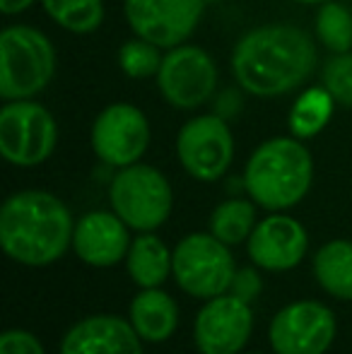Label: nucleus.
Listing matches in <instances>:
<instances>
[{
	"label": "nucleus",
	"mask_w": 352,
	"mask_h": 354,
	"mask_svg": "<svg viewBox=\"0 0 352 354\" xmlns=\"http://www.w3.org/2000/svg\"><path fill=\"white\" fill-rule=\"evenodd\" d=\"M34 3H37V0H0V12L17 15V12H24L27 8H32Z\"/></svg>",
	"instance_id": "nucleus-28"
},
{
	"label": "nucleus",
	"mask_w": 352,
	"mask_h": 354,
	"mask_svg": "<svg viewBox=\"0 0 352 354\" xmlns=\"http://www.w3.org/2000/svg\"><path fill=\"white\" fill-rule=\"evenodd\" d=\"M254 229H256L254 201L232 198V201L220 203L210 214V234H215L227 246H237V243L249 241Z\"/></svg>",
	"instance_id": "nucleus-21"
},
{
	"label": "nucleus",
	"mask_w": 352,
	"mask_h": 354,
	"mask_svg": "<svg viewBox=\"0 0 352 354\" xmlns=\"http://www.w3.org/2000/svg\"><path fill=\"white\" fill-rule=\"evenodd\" d=\"M75 222L68 205L48 191L12 193L0 207V243L15 263L46 268L73 246Z\"/></svg>",
	"instance_id": "nucleus-2"
},
{
	"label": "nucleus",
	"mask_w": 352,
	"mask_h": 354,
	"mask_svg": "<svg viewBox=\"0 0 352 354\" xmlns=\"http://www.w3.org/2000/svg\"><path fill=\"white\" fill-rule=\"evenodd\" d=\"M111 210L136 232H155L169 219L174 207L172 183L150 164H131L113 176L109 186Z\"/></svg>",
	"instance_id": "nucleus-5"
},
{
	"label": "nucleus",
	"mask_w": 352,
	"mask_h": 354,
	"mask_svg": "<svg viewBox=\"0 0 352 354\" xmlns=\"http://www.w3.org/2000/svg\"><path fill=\"white\" fill-rule=\"evenodd\" d=\"M335 313L326 304L302 299L275 313L268 328L275 354H326L335 340Z\"/></svg>",
	"instance_id": "nucleus-9"
},
{
	"label": "nucleus",
	"mask_w": 352,
	"mask_h": 354,
	"mask_svg": "<svg viewBox=\"0 0 352 354\" xmlns=\"http://www.w3.org/2000/svg\"><path fill=\"white\" fill-rule=\"evenodd\" d=\"M234 258L215 234L196 232L183 236L174 248V280L196 299L227 294L234 280Z\"/></svg>",
	"instance_id": "nucleus-6"
},
{
	"label": "nucleus",
	"mask_w": 352,
	"mask_h": 354,
	"mask_svg": "<svg viewBox=\"0 0 352 354\" xmlns=\"http://www.w3.org/2000/svg\"><path fill=\"white\" fill-rule=\"evenodd\" d=\"M306 248H309V234L304 224L280 212L261 219L246 241L251 263L270 272H285L297 268L304 261Z\"/></svg>",
	"instance_id": "nucleus-14"
},
{
	"label": "nucleus",
	"mask_w": 352,
	"mask_h": 354,
	"mask_svg": "<svg viewBox=\"0 0 352 354\" xmlns=\"http://www.w3.org/2000/svg\"><path fill=\"white\" fill-rule=\"evenodd\" d=\"M123 12L136 37L174 48L196 32L205 0H123Z\"/></svg>",
	"instance_id": "nucleus-12"
},
{
	"label": "nucleus",
	"mask_w": 352,
	"mask_h": 354,
	"mask_svg": "<svg viewBox=\"0 0 352 354\" xmlns=\"http://www.w3.org/2000/svg\"><path fill=\"white\" fill-rule=\"evenodd\" d=\"M56 75V48L48 37L29 24L0 32V97L5 102L32 99Z\"/></svg>",
	"instance_id": "nucleus-4"
},
{
	"label": "nucleus",
	"mask_w": 352,
	"mask_h": 354,
	"mask_svg": "<svg viewBox=\"0 0 352 354\" xmlns=\"http://www.w3.org/2000/svg\"><path fill=\"white\" fill-rule=\"evenodd\" d=\"M58 145V126L46 106L32 99L8 102L0 109V154L15 167H39Z\"/></svg>",
	"instance_id": "nucleus-7"
},
{
	"label": "nucleus",
	"mask_w": 352,
	"mask_h": 354,
	"mask_svg": "<svg viewBox=\"0 0 352 354\" xmlns=\"http://www.w3.org/2000/svg\"><path fill=\"white\" fill-rule=\"evenodd\" d=\"M335 99L331 97L328 89L309 87L295 99L290 106V116H287V126L290 133L299 140H309V138L319 136L326 126H328L331 116H333Z\"/></svg>",
	"instance_id": "nucleus-20"
},
{
	"label": "nucleus",
	"mask_w": 352,
	"mask_h": 354,
	"mask_svg": "<svg viewBox=\"0 0 352 354\" xmlns=\"http://www.w3.org/2000/svg\"><path fill=\"white\" fill-rule=\"evenodd\" d=\"M176 154L183 171L196 181H217L234 159V138L220 116H196L181 126L176 136Z\"/></svg>",
	"instance_id": "nucleus-8"
},
{
	"label": "nucleus",
	"mask_w": 352,
	"mask_h": 354,
	"mask_svg": "<svg viewBox=\"0 0 352 354\" xmlns=\"http://www.w3.org/2000/svg\"><path fill=\"white\" fill-rule=\"evenodd\" d=\"M157 87L167 104L176 109H198L217 87V66L210 53L198 46L169 48L157 73Z\"/></svg>",
	"instance_id": "nucleus-11"
},
{
	"label": "nucleus",
	"mask_w": 352,
	"mask_h": 354,
	"mask_svg": "<svg viewBox=\"0 0 352 354\" xmlns=\"http://www.w3.org/2000/svg\"><path fill=\"white\" fill-rule=\"evenodd\" d=\"M261 289H263V280H261V275L256 272V268H239V270L234 272L230 294L239 297L241 301L251 304L261 294Z\"/></svg>",
	"instance_id": "nucleus-27"
},
{
	"label": "nucleus",
	"mask_w": 352,
	"mask_h": 354,
	"mask_svg": "<svg viewBox=\"0 0 352 354\" xmlns=\"http://www.w3.org/2000/svg\"><path fill=\"white\" fill-rule=\"evenodd\" d=\"M128 224L116 212L94 210L77 219L73 248L89 268H111L128 256L131 234Z\"/></svg>",
	"instance_id": "nucleus-15"
},
{
	"label": "nucleus",
	"mask_w": 352,
	"mask_h": 354,
	"mask_svg": "<svg viewBox=\"0 0 352 354\" xmlns=\"http://www.w3.org/2000/svg\"><path fill=\"white\" fill-rule=\"evenodd\" d=\"M128 321L145 342H167L178 326V306L165 289L147 287L133 297Z\"/></svg>",
	"instance_id": "nucleus-17"
},
{
	"label": "nucleus",
	"mask_w": 352,
	"mask_h": 354,
	"mask_svg": "<svg viewBox=\"0 0 352 354\" xmlns=\"http://www.w3.org/2000/svg\"><path fill=\"white\" fill-rule=\"evenodd\" d=\"M295 3H302V5H324L328 0H295Z\"/></svg>",
	"instance_id": "nucleus-29"
},
{
	"label": "nucleus",
	"mask_w": 352,
	"mask_h": 354,
	"mask_svg": "<svg viewBox=\"0 0 352 354\" xmlns=\"http://www.w3.org/2000/svg\"><path fill=\"white\" fill-rule=\"evenodd\" d=\"M61 354H142V337L126 318L97 313L66 333Z\"/></svg>",
	"instance_id": "nucleus-16"
},
{
	"label": "nucleus",
	"mask_w": 352,
	"mask_h": 354,
	"mask_svg": "<svg viewBox=\"0 0 352 354\" xmlns=\"http://www.w3.org/2000/svg\"><path fill=\"white\" fill-rule=\"evenodd\" d=\"M254 354H263V352H254Z\"/></svg>",
	"instance_id": "nucleus-30"
},
{
	"label": "nucleus",
	"mask_w": 352,
	"mask_h": 354,
	"mask_svg": "<svg viewBox=\"0 0 352 354\" xmlns=\"http://www.w3.org/2000/svg\"><path fill=\"white\" fill-rule=\"evenodd\" d=\"M126 270L138 287H162L167 277L174 272V253L160 236H155L152 232H142L136 241H131Z\"/></svg>",
	"instance_id": "nucleus-18"
},
{
	"label": "nucleus",
	"mask_w": 352,
	"mask_h": 354,
	"mask_svg": "<svg viewBox=\"0 0 352 354\" xmlns=\"http://www.w3.org/2000/svg\"><path fill=\"white\" fill-rule=\"evenodd\" d=\"M92 149L109 167L138 164L150 145V123L138 106L118 102L106 106L92 123Z\"/></svg>",
	"instance_id": "nucleus-10"
},
{
	"label": "nucleus",
	"mask_w": 352,
	"mask_h": 354,
	"mask_svg": "<svg viewBox=\"0 0 352 354\" xmlns=\"http://www.w3.org/2000/svg\"><path fill=\"white\" fill-rule=\"evenodd\" d=\"M314 181V159L299 138H272L254 149L244 169V188L270 212L295 207Z\"/></svg>",
	"instance_id": "nucleus-3"
},
{
	"label": "nucleus",
	"mask_w": 352,
	"mask_h": 354,
	"mask_svg": "<svg viewBox=\"0 0 352 354\" xmlns=\"http://www.w3.org/2000/svg\"><path fill=\"white\" fill-rule=\"evenodd\" d=\"M46 15L73 34H89L104 22L102 0H41Z\"/></svg>",
	"instance_id": "nucleus-22"
},
{
	"label": "nucleus",
	"mask_w": 352,
	"mask_h": 354,
	"mask_svg": "<svg viewBox=\"0 0 352 354\" xmlns=\"http://www.w3.org/2000/svg\"><path fill=\"white\" fill-rule=\"evenodd\" d=\"M254 330L249 301L234 294H220L205 301L193 326V340L201 354H239Z\"/></svg>",
	"instance_id": "nucleus-13"
},
{
	"label": "nucleus",
	"mask_w": 352,
	"mask_h": 354,
	"mask_svg": "<svg viewBox=\"0 0 352 354\" xmlns=\"http://www.w3.org/2000/svg\"><path fill=\"white\" fill-rule=\"evenodd\" d=\"M316 37L328 51L345 53L352 48V12L340 3H324L316 15Z\"/></svg>",
	"instance_id": "nucleus-23"
},
{
	"label": "nucleus",
	"mask_w": 352,
	"mask_h": 354,
	"mask_svg": "<svg viewBox=\"0 0 352 354\" xmlns=\"http://www.w3.org/2000/svg\"><path fill=\"white\" fill-rule=\"evenodd\" d=\"M321 82L335 99V104L352 106V51L335 53L324 66Z\"/></svg>",
	"instance_id": "nucleus-25"
},
{
	"label": "nucleus",
	"mask_w": 352,
	"mask_h": 354,
	"mask_svg": "<svg viewBox=\"0 0 352 354\" xmlns=\"http://www.w3.org/2000/svg\"><path fill=\"white\" fill-rule=\"evenodd\" d=\"M162 58L165 56H160V46L140 37L128 39L118 48V68L131 80H147L152 75L157 77L162 68Z\"/></svg>",
	"instance_id": "nucleus-24"
},
{
	"label": "nucleus",
	"mask_w": 352,
	"mask_h": 354,
	"mask_svg": "<svg viewBox=\"0 0 352 354\" xmlns=\"http://www.w3.org/2000/svg\"><path fill=\"white\" fill-rule=\"evenodd\" d=\"M319 53L309 34L292 24L246 32L232 51V73L254 97H280L309 80Z\"/></svg>",
	"instance_id": "nucleus-1"
},
{
	"label": "nucleus",
	"mask_w": 352,
	"mask_h": 354,
	"mask_svg": "<svg viewBox=\"0 0 352 354\" xmlns=\"http://www.w3.org/2000/svg\"><path fill=\"white\" fill-rule=\"evenodd\" d=\"M314 275L324 292L352 301V241L333 239L314 256Z\"/></svg>",
	"instance_id": "nucleus-19"
},
{
	"label": "nucleus",
	"mask_w": 352,
	"mask_h": 354,
	"mask_svg": "<svg viewBox=\"0 0 352 354\" xmlns=\"http://www.w3.org/2000/svg\"><path fill=\"white\" fill-rule=\"evenodd\" d=\"M0 354H46L39 337L29 330H8L0 337Z\"/></svg>",
	"instance_id": "nucleus-26"
}]
</instances>
